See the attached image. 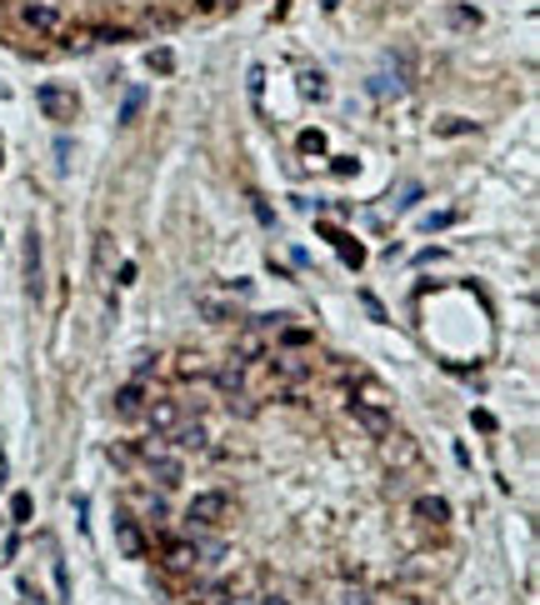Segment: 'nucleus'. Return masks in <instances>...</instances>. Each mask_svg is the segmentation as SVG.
<instances>
[{
    "mask_svg": "<svg viewBox=\"0 0 540 605\" xmlns=\"http://www.w3.org/2000/svg\"><path fill=\"white\" fill-rule=\"evenodd\" d=\"M140 410H145V385H140V380H130V385H120V391H115V416L136 420Z\"/></svg>",
    "mask_w": 540,
    "mask_h": 605,
    "instance_id": "423d86ee",
    "label": "nucleus"
},
{
    "mask_svg": "<svg viewBox=\"0 0 540 605\" xmlns=\"http://www.w3.org/2000/svg\"><path fill=\"white\" fill-rule=\"evenodd\" d=\"M165 566H170V570H195V566H201V551H195L190 541H170V545H165Z\"/></svg>",
    "mask_w": 540,
    "mask_h": 605,
    "instance_id": "f8f14e48",
    "label": "nucleus"
},
{
    "mask_svg": "<svg viewBox=\"0 0 540 605\" xmlns=\"http://www.w3.org/2000/svg\"><path fill=\"white\" fill-rule=\"evenodd\" d=\"M105 270H111V236L96 240V276H105Z\"/></svg>",
    "mask_w": 540,
    "mask_h": 605,
    "instance_id": "f3484780",
    "label": "nucleus"
},
{
    "mask_svg": "<svg viewBox=\"0 0 540 605\" xmlns=\"http://www.w3.org/2000/svg\"><path fill=\"white\" fill-rule=\"evenodd\" d=\"M451 26H455V30H476L480 15H476V11H451Z\"/></svg>",
    "mask_w": 540,
    "mask_h": 605,
    "instance_id": "412c9836",
    "label": "nucleus"
},
{
    "mask_svg": "<svg viewBox=\"0 0 540 605\" xmlns=\"http://www.w3.org/2000/svg\"><path fill=\"white\" fill-rule=\"evenodd\" d=\"M170 435H176L180 451H205V445H211V430L205 426H176Z\"/></svg>",
    "mask_w": 540,
    "mask_h": 605,
    "instance_id": "ddd939ff",
    "label": "nucleus"
},
{
    "mask_svg": "<svg viewBox=\"0 0 540 605\" xmlns=\"http://www.w3.org/2000/svg\"><path fill=\"white\" fill-rule=\"evenodd\" d=\"M26 26L30 30H40V36H55V30L65 26V15H61V5H55V0H26Z\"/></svg>",
    "mask_w": 540,
    "mask_h": 605,
    "instance_id": "20e7f679",
    "label": "nucleus"
},
{
    "mask_svg": "<svg viewBox=\"0 0 540 605\" xmlns=\"http://www.w3.org/2000/svg\"><path fill=\"white\" fill-rule=\"evenodd\" d=\"M380 460L390 470H411V466H420V445L411 435H401V430H390L386 441H380Z\"/></svg>",
    "mask_w": 540,
    "mask_h": 605,
    "instance_id": "f03ea898",
    "label": "nucleus"
},
{
    "mask_svg": "<svg viewBox=\"0 0 540 605\" xmlns=\"http://www.w3.org/2000/svg\"><path fill=\"white\" fill-rule=\"evenodd\" d=\"M351 420L370 435V441H386L395 420H390V405H370V401H351Z\"/></svg>",
    "mask_w": 540,
    "mask_h": 605,
    "instance_id": "f257e3e1",
    "label": "nucleus"
},
{
    "mask_svg": "<svg viewBox=\"0 0 540 605\" xmlns=\"http://www.w3.org/2000/svg\"><path fill=\"white\" fill-rule=\"evenodd\" d=\"M140 416L151 420V430H176L180 426V405L176 401H155V405H145Z\"/></svg>",
    "mask_w": 540,
    "mask_h": 605,
    "instance_id": "9b49d317",
    "label": "nucleus"
},
{
    "mask_svg": "<svg viewBox=\"0 0 540 605\" xmlns=\"http://www.w3.org/2000/svg\"><path fill=\"white\" fill-rule=\"evenodd\" d=\"M215 385H220V391H226V395H236L240 385H245V366H240V361H230V366H220V370H215Z\"/></svg>",
    "mask_w": 540,
    "mask_h": 605,
    "instance_id": "4468645a",
    "label": "nucleus"
},
{
    "mask_svg": "<svg viewBox=\"0 0 540 605\" xmlns=\"http://www.w3.org/2000/svg\"><path fill=\"white\" fill-rule=\"evenodd\" d=\"M265 336H255V330H240L236 336V351H230V361H240V366H251V361H265Z\"/></svg>",
    "mask_w": 540,
    "mask_h": 605,
    "instance_id": "6e6552de",
    "label": "nucleus"
},
{
    "mask_svg": "<svg viewBox=\"0 0 540 605\" xmlns=\"http://www.w3.org/2000/svg\"><path fill=\"white\" fill-rule=\"evenodd\" d=\"M230 510V501H226V491H201L195 501L186 505V520L190 526H220V516Z\"/></svg>",
    "mask_w": 540,
    "mask_h": 605,
    "instance_id": "7ed1b4c3",
    "label": "nucleus"
},
{
    "mask_svg": "<svg viewBox=\"0 0 540 605\" xmlns=\"http://www.w3.org/2000/svg\"><path fill=\"white\" fill-rule=\"evenodd\" d=\"M36 105L51 115V120H61V126H65V120H76V95H71V90H61V86H40L36 90Z\"/></svg>",
    "mask_w": 540,
    "mask_h": 605,
    "instance_id": "39448f33",
    "label": "nucleus"
},
{
    "mask_svg": "<svg viewBox=\"0 0 540 605\" xmlns=\"http://www.w3.org/2000/svg\"><path fill=\"white\" fill-rule=\"evenodd\" d=\"M411 516L426 520V526H445V520H451V505L440 501V495H420V501L411 505Z\"/></svg>",
    "mask_w": 540,
    "mask_h": 605,
    "instance_id": "1a4fd4ad",
    "label": "nucleus"
},
{
    "mask_svg": "<svg viewBox=\"0 0 540 605\" xmlns=\"http://www.w3.org/2000/svg\"><path fill=\"white\" fill-rule=\"evenodd\" d=\"M136 111H140V90H130V95H126V111H120V120H136Z\"/></svg>",
    "mask_w": 540,
    "mask_h": 605,
    "instance_id": "5701e85b",
    "label": "nucleus"
},
{
    "mask_svg": "<svg viewBox=\"0 0 540 605\" xmlns=\"http://www.w3.org/2000/svg\"><path fill=\"white\" fill-rule=\"evenodd\" d=\"M205 5H211V11H226V5H230V0H205Z\"/></svg>",
    "mask_w": 540,
    "mask_h": 605,
    "instance_id": "a878e982",
    "label": "nucleus"
},
{
    "mask_svg": "<svg viewBox=\"0 0 540 605\" xmlns=\"http://www.w3.org/2000/svg\"><path fill=\"white\" fill-rule=\"evenodd\" d=\"M0 485H5V455H0Z\"/></svg>",
    "mask_w": 540,
    "mask_h": 605,
    "instance_id": "bb28decb",
    "label": "nucleus"
},
{
    "mask_svg": "<svg viewBox=\"0 0 540 605\" xmlns=\"http://www.w3.org/2000/svg\"><path fill=\"white\" fill-rule=\"evenodd\" d=\"M115 541H120V551H126L130 560L145 555V541H140V530H136V520H130V516H115Z\"/></svg>",
    "mask_w": 540,
    "mask_h": 605,
    "instance_id": "9d476101",
    "label": "nucleus"
},
{
    "mask_svg": "<svg viewBox=\"0 0 540 605\" xmlns=\"http://www.w3.org/2000/svg\"><path fill=\"white\" fill-rule=\"evenodd\" d=\"M261 605H290V601H286V595L276 591V595H261Z\"/></svg>",
    "mask_w": 540,
    "mask_h": 605,
    "instance_id": "393cba45",
    "label": "nucleus"
},
{
    "mask_svg": "<svg viewBox=\"0 0 540 605\" xmlns=\"http://www.w3.org/2000/svg\"><path fill=\"white\" fill-rule=\"evenodd\" d=\"M301 90H305V95H315V101H326V80H320V76H311V70L301 76Z\"/></svg>",
    "mask_w": 540,
    "mask_h": 605,
    "instance_id": "aec40b11",
    "label": "nucleus"
},
{
    "mask_svg": "<svg viewBox=\"0 0 540 605\" xmlns=\"http://www.w3.org/2000/svg\"><path fill=\"white\" fill-rule=\"evenodd\" d=\"M11 510H15V520H30V501H26V495H15Z\"/></svg>",
    "mask_w": 540,
    "mask_h": 605,
    "instance_id": "b1692460",
    "label": "nucleus"
},
{
    "mask_svg": "<svg viewBox=\"0 0 540 605\" xmlns=\"http://www.w3.org/2000/svg\"><path fill=\"white\" fill-rule=\"evenodd\" d=\"M440 136H470V130H476V126H470V120H461V115H451V120H440Z\"/></svg>",
    "mask_w": 540,
    "mask_h": 605,
    "instance_id": "dca6fc26",
    "label": "nucleus"
},
{
    "mask_svg": "<svg viewBox=\"0 0 540 605\" xmlns=\"http://www.w3.org/2000/svg\"><path fill=\"white\" fill-rule=\"evenodd\" d=\"M176 376L180 380H201V376H211V366H205V355H176Z\"/></svg>",
    "mask_w": 540,
    "mask_h": 605,
    "instance_id": "2eb2a0df",
    "label": "nucleus"
},
{
    "mask_svg": "<svg viewBox=\"0 0 540 605\" xmlns=\"http://www.w3.org/2000/svg\"><path fill=\"white\" fill-rule=\"evenodd\" d=\"M390 605H436V595H426V591H401Z\"/></svg>",
    "mask_w": 540,
    "mask_h": 605,
    "instance_id": "6ab92c4d",
    "label": "nucleus"
},
{
    "mask_svg": "<svg viewBox=\"0 0 540 605\" xmlns=\"http://www.w3.org/2000/svg\"><path fill=\"white\" fill-rule=\"evenodd\" d=\"M301 151H326V136H320V130H305V136H301Z\"/></svg>",
    "mask_w": 540,
    "mask_h": 605,
    "instance_id": "4be33fe9",
    "label": "nucleus"
},
{
    "mask_svg": "<svg viewBox=\"0 0 540 605\" xmlns=\"http://www.w3.org/2000/svg\"><path fill=\"white\" fill-rule=\"evenodd\" d=\"M340 605H370V591H365V585H345V591H340Z\"/></svg>",
    "mask_w": 540,
    "mask_h": 605,
    "instance_id": "a211bd4d",
    "label": "nucleus"
},
{
    "mask_svg": "<svg viewBox=\"0 0 540 605\" xmlns=\"http://www.w3.org/2000/svg\"><path fill=\"white\" fill-rule=\"evenodd\" d=\"M145 460H151V476L161 480V485H180V460H176V455H165L161 445H151Z\"/></svg>",
    "mask_w": 540,
    "mask_h": 605,
    "instance_id": "0eeeda50",
    "label": "nucleus"
}]
</instances>
